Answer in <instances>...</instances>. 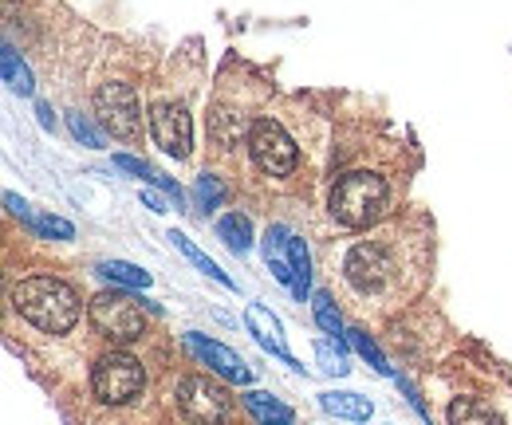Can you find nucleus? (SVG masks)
I'll list each match as a JSON object with an SVG mask.
<instances>
[{
    "label": "nucleus",
    "instance_id": "f03ea898",
    "mask_svg": "<svg viewBox=\"0 0 512 425\" xmlns=\"http://www.w3.org/2000/svg\"><path fill=\"white\" fill-rule=\"evenodd\" d=\"M386 197L390 189L379 174H367V170H355V174H343L339 182L331 185V217L347 229H367L375 225L386 213Z\"/></svg>",
    "mask_w": 512,
    "mask_h": 425
},
{
    "label": "nucleus",
    "instance_id": "2eb2a0df",
    "mask_svg": "<svg viewBox=\"0 0 512 425\" xmlns=\"http://www.w3.org/2000/svg\"><path fill=\"white\" fill-rule=\"evenodd\" d=\"M288 264H292V296L308 300V292H312V256H308V244L300 237L288 241Z\"/></svg>",
    "mask_w": 512,
    "mask_h": 425
},
{
    "label": "nucleus",
    "instance_id": "bb28decb",
    "mask_svg": "<svg viewBox=\"0 0 512 425\" xmlns=\"http://www.w3.org/2000/svg\"><path fill=\"white\" fill-rule=\"evenodd\" d=\"M115 170H123V174H134V178H154V170L142 162V158H134V154H115Z\"/></svg>",
    "mask_w": 512,
    "mask_h": 425
},
{
    "label": "nucleus",
    "instance_id": "6ab92c4d",
    "mask_svg": "<svg viewBox=\"0 0 512 425\" xmlns=\"http://www.w3.org/2000/svg\"><path fill=\"white\" fill-rule=\"evenodd\" d=\"M170 244H174V248H178V252H182L190 264H197L205 276H213L217 284H225V288H237V284H233V280H229V276L217 268V260H209V256H205V252H201V248H197V244H193L186 233H178V229H174V233H170Z\"/></svg>",
    "mask_w": 512,
    "mask_h": 425
},
{
    "label": "nucleus",
    "instance_id": "4468645a",
    "mask_svg": "<svg viewBox=\"0 0 512 425\" xmlns=\"http://www.w3.org/2000/svg\"><path fill=\"white\" fill-rule=\"evenodd\" d=\"M245 410H249L260 425H292V410H288L280 398L264 394V390H249V394H245Z\"/></svg>",
    "mask_w": 512,
    "mask_h": 425
},
{
    "label": "nucleus",
    "instance_id": "c756f323",
    "mask_svg": "<svg viewBox=\"0 0 512 425\" xmlns=\"http://www.w3.org/2000/svg\"><path fill=\"white\" fill-rule=\"evenodd\" d=\"M4 205H8V213H16V217H32V209H28V201L24 197H16V193H4Z\"/></svg>",
    "mask_w": 512,
    "mask_h": 425
},
{
    "label": "nucleus",
    "instance_id": "6e6552de",
    "mask_svg": "<svg viewBox=\"0 0 512 425\" xmlns=\"http://www.w3.org/2000/svg\"><path fill=\"white\" fill-rule=\"evenodd\" d=\"M150 134L170 158H190L193 150V119L178 103H158L150 111Z\"/></svg>",
    "mask_w": 512,
    "mask_h": 425
},
{
    "label": "nucleus",
    "instance_id": "412c9836",
    "mask_svg": "<svg viewBox=\"0 0 512 425\" xmlns=\"http://www.w3.org/2000/svg\"><path fill=\"white\" fill-rule=\"evenodd\" d=\"M28 229L32 233H40V237H56V241H71L75 237V229H71V221H64V217H52V213H32L28 217Z\"/></svg>",
    "mask_w": 512,
    "mask_h": 425
},
{
    "label": "nucleus",
    "instance_id": "aec40b11",
    "mask_svg": "<svg viewBox=\"0 0 512 425\" xmlns=\"http://www.w3.org/2000/svg\"><path fill=\"white\" fill-rule=\"evenodd\" d=\"M449 425H501V414H493L489 406H481L473 398H453L449 402Z\"/></svg>",
    "mask_w": 512,
    "mask_h": 425
},
{
    "label": "nucleus",
    "instance_id": "4be33fe9",
    "mask_svg": "<svg viewBox=\"0 0 512 425\" xmlns=\"http://www.w3.org/2000/svg\"><path fill=\"white\" fill-rule=\"evenodd\" d=\"M347 339H351V347L367 359V363L375 366V374H383V378H390V363H386V355L375 347V339L367 335V331H347Z\"/></svg>",
    "mask_w": 512,
    "mask_h": 425
},
{
    "label": "nucleus",
    "instance_id": "39448f33",
    "mask_svg": "<svg viewBox=\"0 0 512 425\" xmlns=\"http://www.w3.org/2000/svg\"><path fill=\"white\" fill-rule=\"evenodd\" d=\"M249 154H253L256 170L268 178H284L296 170V142L288 138V130L272 119H256L249 130Z\"/></svg>",
    "mask_w": 512,
    "mask_h": 425
},
{
    "label": "nucleus",
    "instance_id": "f3484780",
    "mask_svg": "<svg viewBox=\"0 0 512 425\" xmlns=\"http://www.w3.org/2000/svg\"><path fill=\"white\" fill-rule=\"evenodd\" d=\"M0 67H4V83H8V87L20 95V99H28V95L36 91L28 63L16 56V48H12V44H4V52H0Z\"/></svg>",
    "mask_w": 512,
    "mask_h": 425
},
{
    "label": "nucleus",
    "instance_id": "423d86ee",
    "mask_svg": "<svg viewBox=\"0 0 512 425\" xmlns=\"http://www.w3.org/2000/svg\"><path fill=\"white\" fill-rule=\"evenodd\" d=\"M95 115L103 119V126L123 138V142H134L142 134V111H138V95L130 91L127 83H103L95 91Z\"/></svg>",
    "mask_w": 512,
    "mask_h": 425
},
{
    "label": "nucleus",
    "instance_id": "dca6fc26",
    "mask_svg": "<svg viewBox=\"0 0 512 425\" xmlns=\"http://www.w3.org/2000/svg\"><path fill=\"white\" fill-rule=\"evenodd\" d=\"M95 272H99L103 280H111L115 288H130V292L150 288V272H146V268H138V264H127V260H103Z\"/></svg>",
    "mask_w": 512,
    "mask_h": 425
},
{
    "label": "nucleus",
    "instance_id": "c85d7f7f",
    "mask_svg": "<svg viewBox=\"0 0 512 425\" xmlns=\"http://www.w3.org/2000/svg\"><path fill=\"white\" fill-rule=\"evenodd\" d=\"M150 182L158 185V189H162V193H166V197H174V201H178V209H182V205H186V193H182V185H178V182H170V178H166V174H158V170H154V178H150Z\"/></svg>",
    "mask_w": 512,
    "mask_h": 425
},
{
    "label": "nucleus",
    "instance_id": "b1692460",
    "mask_svg": "<svg viewBox=\"0 0 512 425\" xmlns=\"http://www.w3.org/2000/svg\"><path fill=\"white\" fill-rule=\"evenodd\" d=\"M67 126H71V134H75L83 146H91V150H103V146H107L103 130L91 122V115H67Z\"/></svg>",
    "mask_w": 512,
    "mask_h": 425
},
{
    "label": "nucleus",
    "instance_id": "393cba45",
    "mask_svg": "<svg viewBox=\"0 0 512 425\" xmlns=\"http://www.w3.org/2000/svg\"><path fill=\"white\" fill-rule=\"evenodd\" d=\"M312 311H316V323H320L331 339H335V335H343L339 311H335V304H331V296H327V292H316V296H312Z\"/></svg>",
    "mask_w": 512,
    "mask_h": 425
},
{
    "label": "nucleus",
    "instance_id": "cd10ccee",
    "mask_svg": "<svg viewBox=\"0 0 512 425\" xmlns=\"http://www.w3.org/2000/svg\"><path fill=\"white\" fill-rule=\"evenodd\" d=\"M398 390H402V394H406V398H410V406H414V410H418V414H422V418H426V422H430V406H426V402H422V394H418V386H414V382H410V378H398Z\"/></svg>",
    "mask_w": 512,
    "mask_h": 425
},
{
    "label": "nucleus",
    "instance_id": "7ed1b4c3",
    "mask_svg": "<svg viewBox=\"0 0 512 425\" xmlns=\"http://www.w3.org/2000/svg\"><path fill=\"white\" fill-rule=\"evenodd\" d=\"M146 386V374H142V363L127 355V351H111L103 355L95 370H91V390L99 394V402L107 406H123L130 402L138 390Z\"/></svg>",
    "mask_w": 512,
    "mask_h": 425
},
{
    "label": "nucleus",
    "instance_id": "7c9ffc66",
    "mask_svg": "<svg viewBox=\"0 0 512 425\" xmlns=\"http://www.w3.org/2000/svg\"><path fill=\"white\" fill-rule=\"evenodd\" d=\"M142 201H146V209H154V213H166V201H162L158 193H146V189H142Z\"/></svg>",
    "mask_w": 512,
    "mask_h": 425
},
{
    "label": "nucleus",
    "instance_id": "20e7f679",
    "mask_svg": "<svg viewBox=\"0 0 512 425\" xmlns=\"http://www.w3.org/2000/svg\"><path fill=\"white\" fill-rule=\"evenodd\" d=\"M91 323L111 343H134L146 335V315L123 292H103L91 300Z\"/></svg>",
    "mask_w": 512,
    "mask_h": 425
},
{
    "label": "nucleus",
    "instance_id": "9b49d317",
    "mask_svg": "<svg viewBox=\"0 0 512 425\" xmlns=\"http://www.w3.org/2000/svg\"><path fill=\"white\" fill-rule=\"evenodd\" d=\"M245 327H249V335H253L256 343H260L268 355H276L280 363L304 370V366L292 359L288 343H284V327H280V319H276V315H272V311H268L264 304H249V307H245Z\"/></svg>",
    "mask_w": 512,
    "mask_h": 425
},
{
    "label": "nucleus",
    "instance_id": "a878e982",
    "mask_svg": "<svg viewBox=\"0 0 512 425\" xmlns=\"http://www.w3.org/2000/svg\"><path fill=\"white\" fill-rule=\"evenodd\" d=\"M193 193H197V205H201V209H217V205L225 201V185L217 182L213 174H201Z\"/></svg>",
    "mask_w": 512,
    "mask_h": 425
},
{
    "label": "nucleus",
    "instance_id": "2f4dec72",
    "mask_svg": "<svg viewBox=\"0 0 512 425\" xmlns=\"http://www.w3.org/2000/svg\"><path fill=\"white\" fill-rule=\"evenodd\" d=\"M36 115H40V126H44V130H52V126H56V115H52V107H48V103H40V107H36Z\"/></svg>",
    "mask_w": 512,
    "mask_h": 425
},
{
    "label": "nucleus",
    "instance_id": "ddd939ff",
    "mask_svg": "<svg viewBox=\"0 0 512 425\" xmlns=\"http://www.w3.org/2000/svg\"><path fill=\"white\" fill-rule=\"evenodd\" d=\"M288 241H292L288 225H268V233H264V260H268L272 276H276L280 284H288V288H292V264H288Z\"/></svg>",
    "mask_w": 512,
    "mask_h": 425
},
{
    "label": "nucleus",
    "instance_id": "f257e3e1",
    "mask_svg": "<svg viewBox=\"0 0 512 425\" xmlns=\"http://www.w3.org/2000/svg\"><path fill=\"white\" fill-rule=\"evenodd\" d=\"M12 304L32 327H40L48 335H67L79 323V296H75L71 284L56 280V276L20 280L16 292H12Z\"/></svg>",
    "mask_w": 512,
    "mask_h": 425
},
{
    "label": "nucleus",
    "instance_id": "1a4fd4ad",
    "mask_svg": "<svg viewBox=\"0 0 512 425\" xmlns=\"http://www.w3.org/2000/svg\"><path fill=\"white\" fill-rule=\"evenodd\" d=\"M178 406L197 425H221L229 414V394L221 386H213L209 378H182L178 382Z\"/></svg>",
    "mask_w": 512,
    "mask_h": 425
},
{
    "label": "nucleus",
    "instance_id": "9d476101",
    "mask_svg": "<svg viewBox=\"0 0 512 425\" xmlns=\"http://www.w3.org/2000/svg\"><path fill=\"white\" fill-rule=\"evenodd\" d=\"M186 347H190L193 355L209 366L213 374H221V378H229V382H241V386H249V382H253V370H249V363H245L237 351H229L225 343L205 339L201 331H186Z\"/></svg>",
    "mask_w": 512,
    "mask_h": 425
},
{
    "label": "nucleus",
    "instance_id": "0eeeda50",
    "mask_svg": "<svg viewBox=\"0 0 512 425\" xmlns=\"http://www.w3.org/2000/svg\"><path fill=\"white\" fill-rule=\"evenodd\" d=\"M343 272H347L351 288H359V292H379V288H386V284H390V276H394L390 248H386V244H379V241L355 244V248L347 252Z\"/></svg>",
    "mask_w": 512,
    "mask_h": 425
},
{
    "label": "nucleus",
    "instance_id": "f8f14e48",
    "mask_svg": "<svg viewBox=\"0 0 512 425\" xmlns=\"http://www.w3.org/2000/svg\"><path fill=\"white\" fill-rule=\"evenodd\" d=\"M320 406L331 418H343V422H367L375 414V402L363 394H351V390H327L320 394Z\"/></svg>",
    "mask_w": 512,
    "mask_h": 425
},
{
    "label": "nucleus",
    "instance_id": "a211bd4d",
    "mask_svg": "<svg viewBox=\"0 0 512 425\" xmlns=\"http://www.w3.org/2000/svg\"><path fill=\"white\" fill-rule=\"evenodd\" d=\"M217 237L229 244L233 252H249L253 248V221L245 213H225L217 221Z\"/></svg>",
    "mask_w": 512,
    "mask_h": 425
},
{
    "label": "nucleus",
    "instance_id": "5701e85b",
    "mask_svg": "<svg viewBox=\"0 0 512 425\" xmlns=\"http://www.w3.org/2000/svg\"><path fill=\"white\" fill-rule=\"evenodd\" d=\"M316 359L327 374H335V378H343V374H351V363H347V351L339 347V343H331V339H320L316 343Z\"/></svg>",
    "mask_w": 512,
    "mask_h": 425
}]
</instances>
